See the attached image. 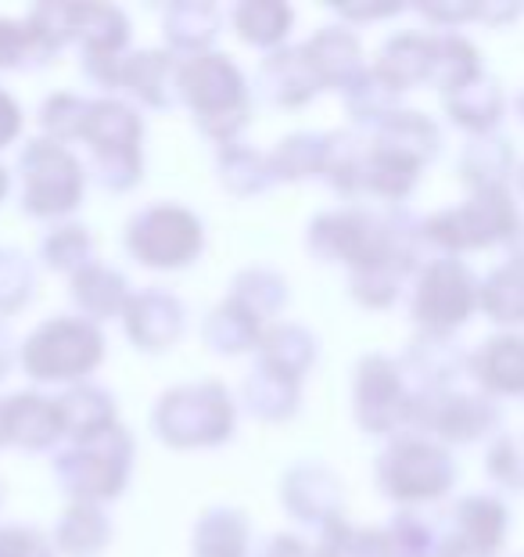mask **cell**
I'll return each mask as SVG.
<instances>
[{"label": "cell", "instance_id": "cell-2", "mask_svg": "<svg viewBox=\"0 0 524 557\" xmlns=\"http://www.w3.org/2000/svg\"><path fill=\"white\" fill-rule=\"evenodd\" d=\"M485 371H488V382L499 385V388H524V342L517 338H507V342H496L485 357Z\"/></svg>", "mask_w": 524, "mask_h": 557}, {"label": "cell", "instance_id": "cell-1", "mask_svg": "<svg viewBox=\"0 0 524 557\" xmlns=\"http://www.w3.org/2000/svg\"><path fill=\"white\" fill-rule=\"evenodd\" d=\"M467 306H471V288H467V281H463V270L435 267L421 292V313L432 320H442V324H452V320H460L467 313Z\"/></svg>", "mask_w": 524, "mask_h": 557}]
</instances>
